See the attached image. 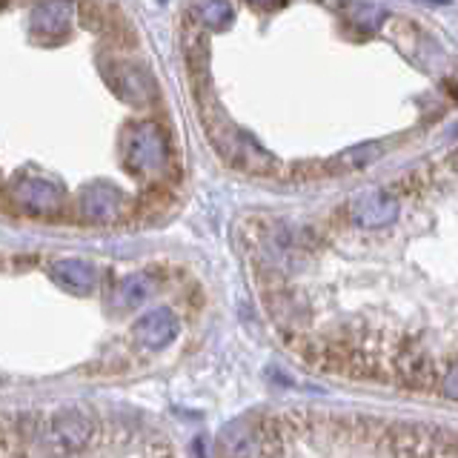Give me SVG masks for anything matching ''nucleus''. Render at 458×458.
Returning <instances> with one entry per match:
<instances>
[{
	"mask_svg": "<svg viewBox=\"0 0 458 458\" xmlns=\"http://www.w3.org/2000/svg\"><path fill=\"white\" fill-rule=\"evenodd\" d=\"M26 307L0 272V384L52 378L47 329L66 347L78 378L118 376L178 344L200 286L172 261H98L83 255L14 252Z\"/></svg>",
	"mask_w": 458,
	"mask_h": 458,
	"instance_id": "f257e3e1",
	"label": "nucleus"
},
{
	"mask_svg": "<svg viewBox=\"0 0 458 458\" xmlns=\"http://www.w3.org/2000/svg\"><path fill=\"white\" fill-rule=\"evenodd\" d=\"M0 458H181L155 424L98 404L0 407Z\"/></svg>",
	"mask_w": 458,
	"mask_h": 458,
	"instance_id": "f03ea898",
	"label": "nucleus"
},
{
	"mask_svg": "<svg viewBox=\"0 0 458 458\" xmlns=\"http://www.w3.org/2000/svg\"><path fill=\"white\" fill-rule=\"evenodd\" d=\"M398 215V200L384 190H364L347 204V218L361 229H378L393 224Z\"/></svg>",
	"mask_w": 458,
	"mask_h": 458,
	"instance_id": "7ed1b4c3",
	"label": "nucleus"
},
{
	"mask_svg": "<svg viewBox=\"0 0 458 458\" xmlns=\"http://www.w3.org/2000/svg\"><path fill=\"white\" fill-rule=\"evenodd\" d=\"M69 14H72V4L69 0H49V4L38 6L35 12V29L40 35H61L64 26L69 23Z\"/></svg>",
	"mask_w": 458,
	"mask_h": 458,
	"instance_id": "20e7f679",
	"label": "nucleus"
},
{
	"mask_svg": "<svg viewBox=\"0 0 458 458\" xmlns=\"http://www.w3.org/2000/svg\"><path fill=\"white\" fill-rule=\"evenodd\" d=\"M198 18L209 29H221L233 21V6H229L226 0H204V4L198 6Z\"/></svg>",
	"mask_w": 458,
	"mask_h": 458,
	"instance_id": "39448f33",
	"label": "nucleus"
},
{
	"mask_svg": "<svg viewBox=\"0 0 458 458\" xmlns=\"http://www.w3.org/2000/svg\"><path fill=\"white\" fill-rule=\"evenodd\" d=\"M347 18H350V23L361 26V29H378V23L384 21V9L369 6V4H350Z\"/></svg>",
	"mask_w": 458,
	"mask_h": 458,
	"instance_id": "423d86ee",
	"label": "nucleus"
},
{
	"mask_svg": "<svg viewBox=\"0 0 458 458\" xmlns=\"http://www.w3.org/2000/svg\"><path fill=\"white\" fill-rule=\"evenodd\" d=\"M436 390H438L444 398H453V401H458V367L438 369Z\"/></svg>",
	"mask_w": 458,
	"mask_h": 458,
	"instance_id": "0eeeda50",
	"label": "nucleus"
},
{
	"mask_svg": "<svg viewBox=\"0 0 458 458\" xmlns=\"http://www.w3.org/2000/svg\"><path fill=\"white\" fill-rule=\"evenodd\" d=\"M250 4H255V6H276V4H281V0H250Z\"/></svg>",
	"mask_w": 458,
	"mask_h": 458,
	"instance_id": "6e6552de",
	"label": "nucleus"
},
{
	"mask_svg": "<svg viewBox=\"0 0 458 458\" xmlns=\"http://www.w3.org/2000/svg\"><path fill=\"white\" fill-rule=\"evenodd\" d=\"M424 4H450V0H424Z\"/></svg>",
	"mask_w": 458,
	"mask_h": 458,
	"instance_id": "1a4fd4ad",
	"label": "nucleus"
}]
</instances>
